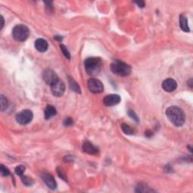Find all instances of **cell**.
Instances as JSON below:
<instances>
[{"label": "cell", "instance_id": "cell-1", "mask_svg": "<svg viewBox=\"0 0 193 193\" xmlns=\"http://www.w3.org/2000/svg\"><path fill=\"white\" fill-rule=\"evenodd\" d=\"M166 115L169 121L176 127H181L185 121L184 112L178 106H172L167 109Z\"/></svg>", "mask_w": 193, "mask_h": 193}, {"label": "cell", "instance_id": "cell-2", "mask_svg": "<svg viewBox=\"0 0 193 193\" xmlns=\"http://www.w3.org/2000/svg\"><path fill=\"white\" fill-rule=\"evenodd\" d=\"M103 63L99 57H89L85 61V71L90 76H97L100 72Z\"/></svg>", "mask_w": 193, "mask_h": 193}, {"label": "cell", "instance_id": "cell-3", "mask_svg": "<svg viewBox=\"0 0 193 193\" xmlns=\"http://www.w3.org/2000/svg\"><path fill=\"white\" fill-rule=\"evenodd\" d=\"M110 70L114 74L119 76H127L131 72V68L125 62L121 61H115L110 65Z\"/></svg>", "mask_w": 193, "mask_h": 193}, {"label": "cell", "instance_id": "cell-4", "mask_svg": "<svg viewBox=\"0 0 193 193\" xmlns=\"http://www.w3.org/2000/svg\"><path fill=\"white\" fill-rule=\"evenodd\" d=\"M29 35V30L27 27L23 24L15 26L12 30V36L18 42H24L27 39Z\"/></svg>", "mask_w": 193, "mask_h": 193}, {"label": "cell", "instance_id": "cell-5", "mask_svg": "<svg viewBox=\"0 0 193 193\" xmlns=\"http://www.w3.org/2000/svg\"><path fill=\"white\" fill-rule=\"evenodd\" d=\"M33 119V113L31 110H24L17 114L16 120L18 123L22 125H25L31 122Z\"/></svg>", "mask_w": 193, "mask_h": 193}, {"label": "cell", "instance_id": "cell-6", "mask_svg": "<svg viewBox=\"0 0 193 193\" xmlns=\"http://www.w3.org/2000/svg\"><path fill=\"white\" fill-rule=\"evenodd\" d=\"M51 91L54 97H60L63 96L65 92V84L62 80L58 79L51 85Z\"/></svg>", "mask_w": 193, "mask_h": 193}, {"label": "cell", "instance_id": "cell-7", "mask_svg": "<svg viewBox=\"0 0 193 193\" xmlns=\"http://www.w3.org/2000/svg\"><path fill=\"white\" fill-rule=\"evenodd\" d=\"M88 87L91 92L94 94L101 93L104 91V85L100 80L97 78H90L88 81Z\"/></svg>", "mask_w": 193, "mask_h": 193}, {"label": "cell", "instance_id": "cell-8", "mask_svg": "<svg viewBox=\"0 0 193 193\" xmlns=\"http://www.w3.org/2000/svg\"><path fill=\"white\" fill-rule=\"evenodd\" d=\"M42 77L43 79L45 80V82H46L48 85H51L52 84L59 79V78L57 77V75L55 73V72L52 70H51V69H47V70L43 72Z\"/></svg>", "mask_w": 193, "mask_h": 193}, {"label": "cell", "instance_id": "cell-9", "mask_svg": "<svg viewBox=\"0 0 193 193\" xmlns=\"http://www.w3.org/2000/svg\"><path fill=\"white\" fill-rule=\"evenodd\" d=\"M41 177H42L43 182L46 183L48 188L52 189V190H54V189L57 188V183H56L55 180H54V177L51 174L48 173H43L42 174V175H41Z\"/></svg>", "mask_w": 193, "mask_h": 193}, {"label": "cell", "instance_id": "cell-10", "mask_svg": "<svg viewBox=\"0 0 193 193\" xmlns=\"http://www.w3.org/2000/svg\"><path fill=\"white\" fill-rule=\"evenodd\" d=\"M121 101V97L118 94H110L104 98V104L106 106H112L119 104Z\"/></svg>", "mask_w": 193, "mask_h": 193}, {"label": "cell", "instance_id": "cell-11", "mask_svg": "<svg viewBox=\"0 0 193 193\" xmlns=\"http://www.w3.org/2000/svg\"><path fill=\"white\" fill-rule=\"evenodd\" d=\"M162 88L166 92H173L177 88V83L173 78H167L162 83Z\"/></svg>", "mask_w": 193, "mask_h": 193}, {"label": "cell", "instance_id": "cell-12", "mask_svg": "<svg viewBox=\"0 0 193 193\" xmlns=\"http://www.w3.org/2000/svg\"><path fill=\"white\" fill-rule=\"evenodd\" d=\"M82 149H83L85 153L89 155H96L99 153V149L96 147H94L92 143H90L89 141H87V140L84 142L83 145H82Z\"/></svg>", "mask_w": 193, "mask_h": 193}, {"label": "cell", "instance_id": "cell-13", "mask_svg": "<svg viewBox=\"0 0 193 193\" xmlns=\"http://www.w3.org/2000/svg\"><path fill=\"white\" fill-rule=\"evenodd\" d=\"M35 48L39 52H46L48 48V44L45 39H38L35 42Z\"/></svg>", "mask_w": 193, "mask_h": 193}, {"label": "cell", "instance_id": "cell-14", "mask_svg": "<svg viewBox=\"0 0 193 193\" xmlns=\"http://www.w3.org/2000/svg\"><path fill=\"white\" fill-rule=\"evenodd\" d=\"M56 114H57V110H56L54 106H51V105H48L46 106V110H45V118H46V119L48 120L51 119L52 117L56 115Z\"/></svg>", "mask_w": 193, "mask_h": 193}, {"label": "cell", "instance_id": "cell-15", "mask_svg": "<svg viewBox=\"0 0 193 193\" xmlns=\"http://www.w3.org/2000/svg\"><path fill=\"white\" fill-rule=\"evenodd\" d=\"M180 27L182 29V30L184 32H189V29L188 25V20H187L186 17H185L183 14H181L180 16Z\"/></svg>", "mask_w": 193, "mask_h": 193}, {"label": "cell", "instance_id": "cell-16", "mask_svg": "<svg viewBox=\"0 0 193 193\" xmlns=\"http://www.w3.org/2000/svg\"><path fill=\"white\" fill-rule=\"evenodd\" d=\"M69 84H70V87L71 90L75 91V92L80 94L81 93V88H80L79 85H78V83L76 82L72 78L69 77Z\"/></svg>", "mask_w": 193, "mask_h": 193}, {"label": "cell", "instance_id": "cell-17", "mask_svg": "<svg viewBox=\"0 0 193 193\" xmlns=\"http://www.w3.org/2000/svg\"><path fill=\"white\" fill-rule=\"evenodd\" d=\"M121 127L122 131L125 133V134H127V135H132V134H134V130H133L128 125H127V124L122 123L121 125Z\"/></svg>", "mask_w": 193, "mask_h": 193}, {"label": "cell", "instance_id": "cell-18", "mask_svg": "<svg viewBox=\"0 0 193 193\" xmlns=\"http://www.w3.org/2000/svg\"><path fill=\"white\" fill-rule=\"evenodd\" d=\"M152 191L153 190L149 189V187H147V185L144 184V183H140L136 188V192H152Z\"/></svg>", "mask_w": 193, "mask_h": 193}, {"label": "cell", "instance_id": "cell-19", "mask_svg": "<svg viewBox=\"0 0 193 193\" xmlns=\"http://www.w3.org/2000/svg\"><path fill=\"white\" fill-rule=\"evenodd\" d=\"M20 177V179H21L22 183H23L25 185H27V186H30V185H33V183H34L33 180V179H31V178L29 177H27V176L23 175Z\"/></svg>", "mask_w": 193, "mask_h": 193}, {"label": "cell", "instance_id": "cell-20", "mask_svg": "<svg viewBox=\"0 0 193 193\" xmlns=\"http://www.w3.org/2000/svg\"><path fill=\"white\" fill-rule=\"evenodd\" d=\"M8 106V100L6 99L4 95H1V110L2 111H4L6 110Z\"/></svg>", "mask_w": 193, "mask_h": 193}, {"label": "cell", "instance_id": "cell-21", "mask_svg": "<svg viewBox=\"0 0 193 193\" xmlns=\"http://www.w3.org/2000/svg\"><path fill=\"white\" fill-rule=\"evenodd\" d=\"M60 48H61L62 53L63 54L64 57H67V59H70V52H69V51L67 50V47L65 46L64 45L61 44V45H60Z\"/></svg>", "mask_w": 193, "mask_h": 193}, {"label": "cell", "instance_id": "cell-22", "mask_svg": "<svg viewBox=\"0 0 193 193\" xmlns=\"http://www.w3.org/2000/svg\"><path fill=\"white\" fill-rule=\"evenodd\" d=\"M0 171H1L2 176H3V177H7V176H8L9 174H10L9 170L6 168V167L3 165V164H1V165H0Z\"/></svg>", "mask_w": 193, "mask_h": 193}, {"label": "cell", "instance_id": "cell-23", "mask_svg": "<svg viewBox=\"0 0 193 193\" xmlns=\"http://www.w3.org/2000/svg\"><path fill=\"white\" fill-rule=\"evenodd\" d=\"M24 171H25V167L23 165L17 166L15 168V173L16 174H18V176H20V177L24 175Z\"/></svg>", "mask_w": 193, "mask_h": 193}, {"label": "cell", "instance_id": "cell-24", "mask_svg": "<svg viewBox=\"0 0 193 193\" xmlns=\"http://www.w3.org/2000/svg\"><path fill=\"white\" fill-rule=\"evenodd\" d=\"M127 114H128V115L130 116L133 120H134V121H137V122L139 121V118H138V116L137 115V114L135 113V112H134V110H129L128 111H127Z\"/></svg>", "mask_w": 193, "mask_h": 193}, {"label": "cell", "instance_id": "cell-25", "mask_svg": "<svg viewBox=\"0 0 193 193\" xmlns=\"http://www.w3.org/2000/svg\"><path fill=\"white\" fill-rule=\"evenodd\" d=\"M57 172L58 174V175H59V177L61 178V179H63V180L65 181H67V175L65 174L64 172H63V169H62L61 168H57Z\"/></svg>", "mask_w": 193, "mask_h": 193}, {"label": "cell", "instance_id": "cell-26", "mask_svg": "<svg viewBox=\"0 0 193 193\" xmlns=\"http://www.w3.org/2000/svg\"><path fill=\"white\" fill-rule=\"evenodd\" d=\"M72 124H73V120L71 119L70 117L67 118V119H65L64 121H63V125L66 127L71 126Z\"/></svg>", "mask_w": 193, "mask_h": 193}, {"label": "cell", "instance_id": "cell-27", "mask_svg": "<svg viewBox=\"0 0 193 193\" xmlns=\"http://www.w3.org/2000/svg\"><path fill=\"white\" fill-rule=\"evenodd\" d=\"M135 3L140 8H144V7H145V3H144V1H137L135 2Z\"/></svg>", "mask_w": 193, "mask_h": 193}, {"label": "cell", "instance_id": "cell-28", "mask_svg": "<svg viewBox=\"0 0 193 193\" xmlns=\"http://www.w3.org/2000/svg\"><path fill=\"white\" fill-rule=\"evenodd\" d=\"M145 134H146V136L148 137H149L153 136V132L151 131H147L145 133Z\"/></svg>", "mask_w": 193, "mask_h": 193}, {"label": "cell", "instance_id": "cell-29", "mask_svg": "<svg viewBox=\"0 0 193 193\" xmlns=\"http://www.w3.org/2000/svg\"><path fill=\"white\" fill-rule=\"evenodd\" d=\"M54 38H55V39H57V40L59 41V42H61L62 39H63V38L60 36V35H55V36H54Z\"/></svg>", "mask_w": 193, "mask_h": 193}, {"label": "cell", "instance_id": "cell-30", "mask_svg": "<svg viewBox=\"0 0 193 193\" xmlns=\"http://www.w3.org/2000/svg\"><path fill=\"white\" fill-rule=\"evenodd\" d=\"M1 20H2V27H1V29H3V26H4V19H3V17L2 16L1 17Z\"/></svg>", "mask_w": 193, "mask_h": 193}]
</instances>
